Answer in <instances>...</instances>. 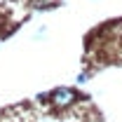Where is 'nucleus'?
Listing matches in <instances>:
<instances>
[{
    "mask_svg": "<svg viewBox=\"0 0 122 122\" xmlns=\"http://www.w3.org/2000/svg\"><path fill=\"white\" fill-rule=\"evenodd\" d=\"M73 101H75V92L68 89V87H61V89H56L52 94V103L56 108H68Z\"/></svg>",
    "mask_w": 122,
    "mask_h": 122,
    "instance_id": "f257e3e1",
    "label": "nucleus"
},
{
    "mask_svg": "<svg viewBox=\"0 0 122 122\" xmlns=\"http://www.w3.org/2000/svg\"><path fill=\"white\" fill-rule=\"evenodd\" d=\"M56 5V0H33V7H52Z\"/></svg>",
    "mask_w": 122,
    "mask_h": 122,
    "instance_id": "f03ea898",
    "label": "nucleus"
}]
</instances>
